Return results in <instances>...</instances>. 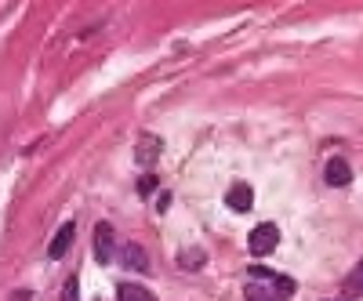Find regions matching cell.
Returning <instances> with one entry per match:
<instances>
[{"label": "cell", "instance_id": "1", "mask_svg": "<svg viewBox=\"0 0 363 301\" xmlns=\"http://www.w3.org/2000/svg\"><path fill=\"white\" fill-rule=\"evenodd\" d=\"M277 244H280V229L272 225V222H262V225H255V232H251V239H247L251 254H258V258L272 254V251H277Z\"/></svg>", "mask_w": 363, "mask_h": 301}, {"label": "cell", "instance_id": "2", "mask_svg": "<svg viewBox=\"0 0 363 301\" xmlns=\"http://www.w3.org/2000/svg\"><path fill=\"white\" fill-rule=\"evenodd\" d=\"M160 138L157 135H149V131H142L138 135V142H135V160L142 164V167H153L157 160H160Z\"/></svg>", "mask_w": 363, "mask_h": 301}, {"label": "cell", "instance_id": "3", "mask_svg": "<svg viewBox=\"0 0 363 301\" xmlns=\"http://www.w3.org/2000/svg\"><path fill=\"white\" fill-rule=\"evenodd\" d=\"M225 203L236 210V215H244V210H251V203H255V189L247 182H233L229 193H225Z\"/></svg>", "mask_w": 363, "mask_h": 301}, {"label": "cell", "instance_id": "4", "mask_svg": "<svg viewBox=\"0 0 363 301\" xmlns=\"http://www.w3.org/2000/svg\"><path fill=\"white\" fill-rule=\"evenodd\" d=\"M323 178H327V186L342 189V186H349V182H352V167H349L342 157H330V160H327V167H323Z\"/></svg>", "mask_w": 363, "mask_h": 301}, {"label": "cell", "instance_id": "5", "mask_svg": "<svg viewBox=\"0 0 363 301\" xmlns=\"http://www.w3.org/2000/svg\"><path fill=\"white\" fill-rule=\"evenodd\" d=\"M95 258L102 265L113 261V229H109V222H99L95 225Z\"/></svg>", "mask_w": 363, "mask_h": 301}, {"label": "cell", "instance_id": "6", "mask_svg": "<svg viewBox=\"0 0 363 301\" xmlns=\"http://www.w3.org/2000/svg\"><path fill=\"white\" fill-rule=\"evenodd\" d=\"M73 236H77V225H73V222H66L62 229L55 232V239H51V258H55V261L66 258V251L73 247Z\"/></svg>", "mask_w": 363, "mask_h": 301}, {"label": "cell", "instance_id": "7", "mask_svg": "<svg viewBox=\"0 0 363 301\" xmlns=\"http://www.w3.org/2000/svg\"><path fill=\"white\" fill-rule=\"evenodd\" d=\"M251 276L269 280L272 287H277V294H280V297H291V294H294V280H291V276H277V273H269V268H262V265H258V268H251Z\"/></svg>", "mask_w": 363, "mask_h": 301}, {"label": "cell", "instance_id": "8", "mask_svg": "<svg viewBox=\"0 0 363 301\" xmlns=\"http://www.w3.org/2000/svg\"><path fill=\"white\" fill-rule=\"evenodd\" d=\"M255 283H247V301H277L280 294H277V287H272L269 280H258V276H251Z\"/></svg>", "mask_w": 363, "mask_h": 301}, {"label": "cell", "instance_id": "9", "mask_svg": "<svg viewBox=\"0 0 363 301\" xmlns=\"http://www.w3.org/2000/svg\"><path fill=\"white\" fill-rule=\"evenodd\" d=\"M120 258H124V265H128V268H138V273H145V268H149V258H145V251H142L138 244H124Z\"/></svg>", "mask_w": 363, "mask_h": 301}, {"label": "cell", "instance_id": "10", "mask_svg": "<svg viewBox=\"0 0 363 301\" xmlns=\"http://www.w3.org/2000/svg\"><path fill=\"white\" fill-rule=\"evenodd\" d=\"M116 297L120 301H157L153 294H149L145 287H138V283H120L116 287Z\"/></svg>", "mask_w": 363, "mask_h": 301}, {"label": "cell", "instance_id": "11", "mask_svg": "<svg viewBox=\"0 0 363 301\" xmlns=\"http://www.w3.org/2000/svg\"><path fill=\"white\" fill-rule=\"evenodd\" d=\"M203 261H207V254L203 251H182V268H203Z\"/></svg>", "mask_w": 363, "mask_h": 301}, {"label": "cell", "instance_id": "12", "mask_svg": "<svg viewBox=\"0 0 363 301\" xmlns=\"http://www.w3.org/2000/svg\"><path fill=\"white\" fill-rule=\"evenodd\" d=\"M62 301H80V280L77 276H69L62 283Z\"/></svg>", "mask_w": 363, "mask_h": 301}, {"label": "cell", "instance_id": "13", "mask_svg": "<svg viewBox=\"0 0 363 301\" xmlns=\"http://www.w3.org/2000/svg\"><path fill=\"white\" fill-rule=\"evenodd\" d=\"M153 189H157V178H153V174H145L142 182H138V193H142V196H149Z\"/></svg>", "mask_w": 363, "mask_h": 301}, {"label": "cell", "instance_id": "14", "mask_svg": "<svg viewBox=\"0 0 363 301\" xmlns=\"http://www.w3.org/2000/svg\"><path fill=\"white\" fill-rule=\"evenodd\" d=\"M167 207H171V196H167V193H164V196H160V200H157V210H167Z\"/></svg>", "mask_w": 363, "mask_h": 301}]
</instances>
